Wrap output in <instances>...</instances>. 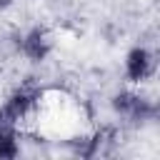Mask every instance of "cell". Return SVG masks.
<instances>
[{
  "instance_id": "7a4b0ae2",
  "label": "cell",
  "mask_w": 160,
  "mask_h": 160,
  "mask_svg": "<svg viewBox=\"0 0 160 160\" xmlns=\"http://www.w3.org/2000/svg\"><path fill=\"white\" fill-rule=\"evenodd\" d=\"M110 110L115 118H120L130 125H145V122L158 118V102L148 92L132 90V88H122V90L112 92L110 95Z\"/></svg>"
},
{
  "instance_id": "277c9868",
  "label": "cell",
  "mask_w": 160,
  "mask_h": 160,
  "mask_svg": "<svg viewBox=\"0 0 160 160\" xmlns=\"http://www.w3.org/2000/svg\"><path fill=\"white\" fill-rule=\"evenodd\" d=\"M155 70H158V58L148 45H132L125 52L122 72L130 85H145L148 80L155 78Z\"/></svg>"
},
{
  "instance_id": "3957f363",
  "label": "cell",
  "mask_w": 160,
  "mask_h": 160,
  "mask_svg": "<svg viewBox=\"0 0 160 160\" xmlns=\"http://www.w3.org/2000/svg\"><path fill=\"white\" fill-rule=\"evenodd\" d=\"M55 50V32L48 28V25H30L25 32H20V40H18V52L32 62V65H40L45 62Z\"/></svg>"
},
{
  "instance_id": "5b68a950",
  "label": "cell",
  "mask_w": 160,
  "mask_h": 160,
  "mask_svg": "<svg viewBox=\"0 0 160 160\" xmlns=\"http://www.w3.org/2000/svg\"><path fill=\"white\" fill-rule=\"evenodd\" d=\"M18 0H0V12H5V10H10L12 5H15Z\"/></svg>"
},
{
  "instance_id": "6da1fadb",
  "label": "cell",
  "mask_w": 160,
  "mask_h": 160,
  "mask_svg": "<svg viewBox=\"0 0 160 160\" xmlns=\"http://www.w3.org/2000/svg\"><path fill=\"white\" fill-rule=\"evenodd\" d=\"M42 98H45V88H42L40 78L28 75V78H22L18 85H12V90L5 95V100L0 102V108L22 128V122L30 120V118L40 110Z\"/></svg>"
}]
</instances>
